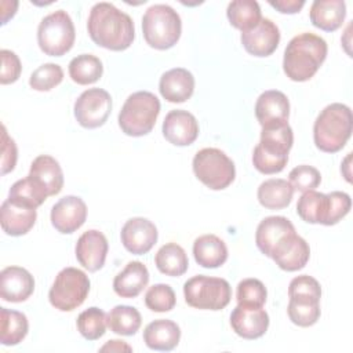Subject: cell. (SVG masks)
Wrapping results in <instances>:
<instances>
[{
    "label": "cell",
    "mask_w": 353,
    "mask_h": 353,
    "mask_svg": "<svg viewBox=\"0 0 353 353\" xmlns=\"http://www.w3.org/2000/svg\"><path fill=\"white\" fill-rule=\"evenodd\" d=\"M87 30L97 46L112 51L127 50L135 37L131 17L106 1L92 6L87 19Z\"/></svg>",
    "instance_id": "cell-1"
},
{
    "label": "cell",
    "mask_w": 353,
    "mask_h": 353,
    "mask_svg": "<svg viewBox=\"0 0 353 353\" xmlns=\"http://www.w3.org/2000/svg\"><path fill=\"white\" fill-rule=\"evenodd\" d=\"M327 43L314 33L294 36L284 50L283 70L292 81H307L327 58Z\"/></svg>",
    "instance_id": "cell-2"
},
{
    "label": "cell",
    "mask_w": 353,
    "mask_h": 353,
    "mask_svg": "<svg viewBox=\"0 0 353 353\" xmlns=\"http://www.w3.org/2000/svg\"><path fill=\"white\" fill-rule=\"evenodd\" d=\"M353 116L347 105L334 102L327 105L313 124V139L317 149L325 153L339 152L352 135Z\"/></svg>",
    "instance_id": "cell-3"
},
{
    "label": "cell",
    "mask_w": 353,
    "mask_h": 353,
    "mask_svg": "<svg viewBox=\"0 0 353 353\" xmlns=\"http://www.w3.org/2000/svg\"><path fill=\"white\" fill-rule=\"evenodd\" d=\"M292 143L294 134L288 123L262 127L261 141L252 152L254 167L266 175L283 171Z\"/></svg>",
    "instance_id": "cell-4"
},
{
    "label": "cell",
    "mask_w": 353,
    "mask_h": 353,
    "mask_svg": "<svg viewBox=\"0 0 353 353\" xmlns=\"http://www.w3.org/2000/svg\"><path fill=\"white\" fill-rule=\"evenodd\" d=\"M142 33L145 41L152 48L168 50L181 37V17L168 4H153L142 17Z\"/></svg>",
    "instance_id": "cell-5"
},
{
    "label": "cell",
    "mask_w": 353,
    "mask_h": 353,
    "mask_svg": "<svg viewBox=\"0 0 353 353\" xmlns=\"http://www.w3.org/2000/svg\"><path fill=\"white\" fill-rule=\"evenodd\" d=\"M159 113V98L149 91H137L125 99L117 121L125 135L142 137L153 130Z\"/></svg>",
    "instance_id": "cell-6"
},
{
    "label": "cell",
    "mask_w": 353,
    "mask_h": 353,
    "mask_svg": "<svg viewBox=\"0 0 353 353\" xmlns=\"http://www.w3.org/2000/svg\"><path fill=\"white\" fill-rule=\"evenodd\" d=\"M76 30L70 15L58 10L46 15L37 28V43L40 50L50 57H62L74 44Z\"/></svg>",
    "instance_id": "cell-7"
},
{
    "label": "cell",
    "mask_w": 353,
    "mask_h": 353,
    "mask_svg": "<svg viewBox=\"0 0 353 353\" xmlns=\"http://www.w3.org/2000/svg\"><path fill=\"white\" fill-rule=\"evenodd\" d=\"M183 295L192 307L221 310L229 305L232 288L225 279L197 274L183 284Z\"/></svg>",
    "instance_id": "cell-8"
},
{
    "label": "cell",
    "mask_w": 353,
    "mask_h": 353,
    "mask_svg": "<svg viewBox=\"0 0 353 353\" xmlns=\"http://www.w3.org/2000/svg\"><path fill=\"white\" fill-rule=\"evenodd\" d=\"M193 172L196 178L212 190L228 188L236 176V168L232 159L216 148H204L193 157Z\"/></svg>",
    "instance_id": "cell-9"
},
{
    "label": "cell",
    "mask_w": 353,
    "mask_h": 353,
    "mask_svg": "<svg viewBox=\"0 0 353 353\" xmlns=\"http://www.w3.org/2000/svg\"><path fill=\"white\" fill-rule=\"evenodd\" d=\"M90 292L88 276L77 268H63L50 288V303L61 312H72L85 301Z\"/></svg>",
    "instance_id": "cell-10"
},
{
    "label": "cell",
    "mask_w": 353,
    "mask_h": 353,
    "mask_svg": "<svg viewBox=\"0 0 353 353\" xmlns=\"http://www.w3.org/2000/svg\"><path fill=\"white\" fill-rule=\"evenodd\" d=\"M74 117L84 128L103 125L112 112V97L103 88H88L74 102Z\"/></svg>",
    "instance_id": "cell-11"
},
{
    "label": "cell",
    "mask_w": 353,
    "mask_h": 353,
    "mask_svg": "<svg viewBox=\"0 0 353 353\" xmlns=\"http://www.w3.org/2000/svg\"><path fill=\"white\" fill-rule=\"evenodd\" d=\"M310 256V248L305 239L291 232L283 236L273 247L270 256L276 265L287 272H295L307 263Z\"/></svg>",
    "instance_id": "cell-12"
},
{
    "label": "cell",
    "mask_w": 353,
    "mask_h": 353,
    "mask_svg": "<svg viewBox=\"0 0 353 353\" xmlns=\"http://www.w3.org/2000/svg\"><path fill=\"white\" fill-rule=\"evenodd\" d=\"M124 248L135 255H143L157 241V228L146 218L135 216L128 219L120 232Z\"/></svg>",
    "instance_id": "cell-13"
},
{
    "label": "cell",
    "mask_w": 353,
    "mask_h": 353,
    "mask_svg": "<svg viewBox=\"0 0 353 353\" xmlns=\"http://www.w3.org/2000/svg\"><path fill=\"white\" fill-rule=\"evenodd\" d=\"M51 223L63 234H70L83 226L87 218V205L77 196H65L51 208Z\"/></svg>",
    "instance_id": "cell-14"
},
{
    "label": "cell",
    "mask_w": 353,
    "mask_h": 353,
    "mask_svg": "<svg viewBox=\"0 0 353 353\" xmlns=\"http://www.w3.org/2000/svg\"><path fill=\"white\" fill-rule=\"evenodd\" d=\"M240 40L248 54L254 57H269L279 47L280 30L272 19L262 18L255 28L243 32Z\"/></svg>",
    "instance_id": "cell-15"
},
{
    "label": "cell",
    "mask_w": 353,
    "mask_h": 353,
    "mask_svg": "<svg viewBox=\"0 0 353 353\" xmlns=\"http://www.w3.org/2000/svg\"><path fill=\"white\" fill-rule=\"evenodd\" d=\"M232 330L244 339H256L265 335L269 327V314L258 306L237 305L230 314Z\"/></svg>",
    "instance_id": "cell-16"
},
{
    "label": "cell",
    "mask_w": 353,
    "mask_h": 353,
    "mask_svg": "<svg viewBox=\"0 0 353 353\" xmlns=\"http://www.w3.org/2000/svg\"><path fill=\"white\" fill-rule=\"evenodd\" d=\"M163 135L175 146L192 145L199 137V123L188 110H171L163 121Z\"/></svg>",
    "instance_id": "cell-17"
},
{
    "label": "cell",
    "mask_w": 353,
    "mask_h": 353,
    "mask_svg": "<svg viewBox=\"0 0 353 353\" xmlns=\"http://www.w3.org/2000/svg\"><path fill=\"white\" fill-rule=\"evenodd\" d=\"M109 250L105 234L99 230L91 229L84 232L76 243V258L79 263L88 272H97L105 265Z\"/></svg>",
    "instance_id": "cell-18"
},
{
    "label": "cell",
    "mask_w": 353,
    "mask_h": 353,
    "mask_svg": "<svg viewBox=\"0 0 353 353\" xmlns=\"http://www.w3.org/2000/svg\"><path fill=\"white\" fill-rule=\"evenodd\" d=\"M37 211L34 207L7 199L0 208L1 229L8 236L26 234L36 223Z\"/></svg>",
    "instance_id": "cell-19"
},
{
    "label": "cell",
    "mask_w": 353,
    "mask_h": 353,
    "mask_svg": "<svg viewBox=\"0 0 353 353\" xmlns=\"http://www.w3.org/2000/svg\"><path fill=\"white\" fill-rule=\"evenodd\" d=\"M255 116L261 127L288 123L290 101L287 95L279 90L262 92L255 103Z\"/></svg>",
    "instance_id": "cell-20"
},
{
    "label": "cell",
    "mask_w": 353,
    "mask_h": 353,
    "mask_svg": "<svg viewBox=\"0 0 353 353\" xmlns=\"http://www.w3.org/2000/svg\"><path fill=\"white\" fill-rule=\"evenodd\" d=\"M34 291L33 276L21 266H7L0 273V295L7 302H23Z\"/></svg>",
    "instance_id": "cell-21"
},
{
    "label": "cell",
    "mask_w": 353,
    "mask_h": 353,
    "mask_svg": "<svg viewBox=\"0 0 353 353\" xmlns=\"http://www.w3.org/2000/svg\"><path fill=\"white\" fill-rule=\"evenodd\" d=\"M161 97L172 103L188 101L194 91V77L185 68H174L161 74L159 81Z\"/></svg>",
    "instance_id": "cell-22"
},
{
    "label": "cell",
    "mask_w": 353,
    "mask_h": 353,
    "mask_svg": "<svg viewBox=\"0 0 353 353\" xmlns=\"http://www.w3.org/2000/svg\"><path fill=\"white\" fill-rule=\"evenodd\" d=\"M29 176L48 196L58 194L63 188L62 168L59 163L48 154H40L32 161Z\"/></svg>",
    "instance_id": "cell-23"
},
{
    "label": "cell",
    "mask_w": 353,
    "mask_h": 353,
    "mask_svg": "<svg viewBox=\"0 0 353 353\" xmlns=\"http://www.w3.org/2000/svg\"><path fill=\"white\" fill-rule=\"evenodd\" d=\"M181 339L179 325L168 319H157L143 330V342L149 349L170 352L178 346Z\"/></svg>",
    "instance_id": "cell-24"
},
{
    "label": "cell",
    "mask_w": 353,
    "mask_h": 353,
    "mask_svg": "<svg viewBox=\"0 0 353 353\" xmlns=\"http://www.w3.org/2000/svg\"><path fill=\"white\" fill-rule=\"evenodd\" d=\"M149 283V270L139 261H131L117 273L113 280V290L121 298H135Z\"/></svg>",
    "instance_id": "cell-25"
},
{
    "label": "cell",
    "mask_w": 353,
    "mask_h": 353,
    "mask_svg": "<svg viewBox=\"0 0 353 353\" xmlns=\"http://www.w3.org/2000/svg\"><path fill=\"white\" fill-rule=\"evenodd\" d=\"M309 17L313 26L324 32H334L345 21L346 4L343 0H314Z\"/></svg>",
    "instance_id": "cell-26"
},
{
    "label": "cell",
    "mask_w": 353,
    "mask_h": 353,
    "mask_svg": "<svg viewBox=\"0 0 353 353\" xmlns=\"http://www.w3.org/2000/svg\"><path fill=\"white\" fill-rule=\"evenodd\" d=\"M291 232H295V228L288 218L281 215L266 216L259 222L255 232L256 247L262 254L270 256V252L279 240Z\"/></svg>",
    "instance_id": "cell-27"
},
{
    "label": "cell",
    "mask_w": 353,
    "mask_h": 353,
    "mask_svg": "<svg viewBox=\"0 0 353 353\" xmlns=\"http://www.w3.org/2000/svg\"><path fill=\"white\" fill-rule=\"evenodd\" d=\"M193 255L196 262L207 269L222 266L228 259V247L222 239L215 234H203L193 243Z\"/></svg>",
    "instance_id": "cell-28"
},
{
    "label": "cell",
    "mask_w": 353,
    "mask_h": 353,
    "mask_svg": "<svg viewBox=\"0 0 353 353\" xmlns=\"http://www.w3.org/2000/svg\"><path fill=\"white\" fill-rule=\"evenodd\" d=\"M294 196L291 183L281 178H270L263 181L256 192L258 201L268 210H281L290 205Z\"/></svg>",
    "instance_id": "cell-29"
},
{
    "label": "cell",
    "mask_w": 353,
    "mask_h": 353,
    "mask_svg": "<svg viewBox=\"0 0 353 353\" xmlns=\"http://www.w3.org/2000/svg\"><path fill=\"white\" fill-rule=\"evenodd\" d=\"M29 330L28 317L18 310L0 307V342L4 346H14L23 341Z\"/></svg>",
    "instance_id": "cell-30"
},
{
    "label": "cell",
    "mask_w": 353,
    "mask_h": 353,
    "mask_svg": "<svg viewBox=\"0 0 353 353\" xmlns=\"http://www.w3.org/2000/svg\"><path fill=\"white\" fill-rule=\"evenodd\" d=\"M154 263L157 269L171 277L182 276L189 266L188 255L185 250L176 243H167L156 252Z\"/></svg>",
    "instance_id": "cell-31"
},
{
    "label": "cell",
    "mask_w": 353,
    "mask_h": 353,
    "mask_svg": "<svg viewBox=\"0 0 353 353\" xmlns=\"http://www.w3.org/2000/svg\"><path fill=\"white\" fill-rule=\"evenodd\" d=\"M226 15L230 25L239 30L247 32L255 28L261 19V7L254 0H234L228 4Z\"/></svg>",
    "instance_id": "cell-32"
},
{
    "label": "cell",
    "mask_w": 353,
    "mask_h": 353,
    "mask_svg": "<svg viewBox=\"0 0 353 353\" xmlns=\"http://www.w3.org/2000/svg\"><path fill=\"white\" fill-rule=\"evenodd\" d=\"M287 313L295 325L310 327L320 319V299L307 295L290 296Z\"/></svg>",
    "instance_id": "cell-33"
},
{
    "label": "cell",
    "mask_w": 353,
    "mask_h": 353,
    "mask_svg": "<svg viewBox=\"0 0 353 353\" xmlns=\"http://www.w3.org/2000/svg\"><path fill=\"white\" fill-rule=\"evenodd\" d=\"M328 196L316 190L303 192L296 203V214L307 223H325Z\"/></svg>",
    "instance_id": "cell-34"
},
{
    "label": "cell",
    "mask_w": 353,
    "mask_h": 353,
    "mask_svg": "<svg viewBox=\"0 0 353 353\" xmlns=\"http://www.w3.org/2000/svg\"><path fill=\"white\" fill-rule=\"evenodd\" d=\"M70 79L80 84L88 85L98 81L103 73L102 61L92 54H80L69 62Z\"/></svg>",
    "instance_id": "cell-35"
},
{
    "label": "cell",
    "mask_w": 353,
    "mask_h": 353,
    "mask_svg": "<svg viewBox=\"0 0 353 353\" xmlns=\"http://www.w3.org/2000/svg\"><path fill=\"white\" fill-rule=\"evenodd\" d=\"M106 323L112 332L130 336L139 330L142 324V317L138 309H135L134 306L117 305L108 313Z\"/></svg>",
    "instance_id": "cell-36"
},
{
    "label": "cell",
    "mask_w": 353,
    "mask_h": 353,
    "mask_svg": "<svg viewBox=\"0 0 353 353\" xmlns=\"http://www.w3.org/2000/svg\"><path fill=\"white\" fill-rule=\"evenodd\" d=\"M76 325L83 338L88 341H97L106 332V314L99 307H88L79 314Z\"/></svg>",
    "instance_id": "cell-37"
},
{
    "label": "cell",
    "mask_w": 353,
    "mask_h": 353,
    "mask_svg": "<svg viewBox=\"0 0 353 353\" xmlns=\"http://www.w3.org/2000/svg\"><path fill=\"white\" fill-rule=\"evenodd\" d=\"M48 194L28 175L23 179L17 181L8 192V199L14 201H21L29 204L34 208L41 205Z\"/></svg>",
    "instance_id": "cell-38"
},
{
    "label": "cell",
    "mask_w": 353,
    "mask_h": 353,
    "mask_svg": "<svg viewBox=\"0 0 353 353\" xmlns=\"http://www.w3.org/2000/svg\"><path fill=\"white\" fill-rule=\"evenodd\" d=\"M266 287L258 279H244L237 284L236 299L237 305L245 306H263L266 302Z\"/></svg>",
    "instance_id": "cell-39"
},
{
    "label": "cell",
    "mask_w": 353,
    "mask_h": 353,
    "mask_svg": "<svg viewBox=\"0 0 353 353\" xmlns=\"http://www.w3.org/2000/svg\"><path fill=\"white\" fill-rule=\"evenodd\" d=\"M176 296L174 290L168 284H153L145 294V305L152 312L163 313L174 309Z\"/></svg>",
    "instance_id": "cell-40"
},
{
    "label": "cell",
    "mask_w": 353,
    "mask_h": 353,
    "mask_svg": "<svg viewBox=\"0 0 353 353\" xmlns=\"http://www.w3.org/2000/svg\"><path fill=\"white\" fill-rule=\"evenodd\" d=\"M63 80V70L57 63H43L29 79V85L36 91H50Z\"/></svg>",
    "instance_id": "cell-41"
},
{
    "label": "cell",
    "mask_w": 353,
    "mask_h": 353,
    "mask_svg": "<svg viewBox=\"0 0 353 353\" xmlns=\"http://www.w3.org/2000/svg\"><path fill=\"white\" fill-rule=\"evenodd\" d=\"M288 179L294 190H299L303 193V192L314 190L321 182V175L316 167L301 164L290 171Z\"/></svg>",
    "instance_id": "cell-42"
},
{
    "label": "cell",
    "mask_w": 353,
    "mask_h": 353,
    "mask_svg": "<svg viewBox=\"0 0 353 353\" xmlns=\"http://www.w3.org/2000/svg\"><path fill=\"white\" fill-rule=\"evenodd\" d=\"M328 196V211L325 218V226H331L338 223L342 218H345L352 207V199L347 193L334 190L327 194Z\"/></svg>",
    "instance_id": "cell-43"
},
{
    "label": "cell",
    "mask_w": 353,
    "mask_h": 353,
    "mask_svg": "<svg viewBox=\"0 0 353 353\" xmlns=\"http://www.w3.org/2000/svg\"><path fill=\"white\" fill-rule=\"evenodd\" d=\"M1 74L0 83L1 84H11L15 83L22 72V65L18 55L11 50H1Z\"/></svg>",
    "instance_id": "cell-44"
},
{
    "label": "cell",
    "mask_w": 353,
    "mask_h": 353,
    "mask_svg": "<svg viewBox=\"0 0 353 353\" xmlns=\"http://www.w3.org/2000/svg\"><path fill=\"white\" fill-rule=\"evenodd\" d=\"M294 295H307L314 298H321V287L320 283L307 274L296 276L291 280L288 285V296Z\"/></svg>",
    "instance_id": "cell-45"
},
{
    "label": "cell",
    "mask_w": 353,
    "mask_h": 353,
    "mask_svg": "<svg viewBox=\"0 0 353 353\" xmlns=\"http://www.w3.org/2000/svg\"><path fill=\"white\" fill-rule=\"evenodd\" d=\"M3 145H1V175H6L11 172L15 168L17 159H18V150L15 141L8 137L6 127L3 125V134H1Z\"/></svg>",
    "instance_id": "cell-46"
},
{
    "label": "cell",
    "mask_w": 353,
    "mask_h": 353,
    "mask_svg": "<svg viewBox=\"0 0 353 353\" xmlns=\"http://www.w3.org/2000/svg\"><path fill=\"white\" fill-rule=\"evenodd\" d=\"M269 4L281 14H296L305 6L303 0H269Z\"/></svg>",
    "instance_id": "cell-47"
},
{
    "label": "cell",
    "mask_w": 353,
    "mask_h": 353,
    "mask_svg": "<svg viewBox=\"0 0 353 353\" xmlns=\"http://www.w3.org/2000/svg\"><path fill=\"white\" fill-rule=\"evenodd\" d=\"M99 350H101V352H106V350H109V352H123V350L131 352L132 349H131V346H130L128 343H125L124 341L112 339V341H108Z\"/></svg>",
    "instance_id": "cell-48"
},
{
    "label": "cell",
    "mask_w": 353,
    "mask_h": 353,
    "mask_svg": "<svg viewBox=\"0 0 353 353\" xmlns=\"http://www.w3.org/2000/svg\"><path fill=\"white\" fill-rule=\"evenodd\" d=\"M350 154L352 153H347V156H346V159H345V161H343V164H342V167H341V170H343V167H346V181L347 182H350V171H349V161H350Z\"/></svg>",
    "instance_id": "cell-49"
}]
</instances>
